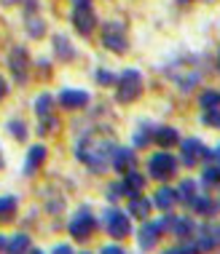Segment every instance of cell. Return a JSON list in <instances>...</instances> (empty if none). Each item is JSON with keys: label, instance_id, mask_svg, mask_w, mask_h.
I'll return each instance as SVG.
<instances>
[{"label": "cell", "instance_id": "1", "mask_svg": "<svg viewBox=\"0 0 220 254\" xmlns=\"http://www.w3.org/2000/svg\"><path fill=\"white\" fill-rule=\"evenodd\" d=\"M73 24L81 35H89L94 27V13L89 11V5H75V13H73Z\"/></svg>", "mask_w": 220, "mask_h": 254}, {"label": "cell", "instance_id": "2", "mask_svg": "<svg viewBox=\"0 0 220 254\" xmlns=\"http://www.w3.org/2000/svg\"><path fill=\"white\" fill-rule=\"evenodd\" d=\"M140 86H142V78L137 75L134 70H126L121 75V88H126V91H121V99H132L137 91H140Z\"/></svg>", "mask_w": 220, "mask_h": 254}, {"label": "cell", "instance_id": "3", "mask_svg": "<svg viewBox=\"0 0 220 254\" xmlns=\"http://www.w3.org/2000/svg\"><path fill=\"white\" fill-rule=\"evenodd\" d=\"M105 43L113 51H123V49H126V40H123V35H121V24L113 22V24L105 27Z\"/></svg>", "mask_w": 220, "mask_h": 254}, {"label": "cell", "instance_id": "4", "mask_svg": "<svg viewBox=\"0 0 220 254\" xmlns=\"http://www.w3.org/2000/svg\"><path fill=\"white\" fill-rule=\"evenodd\" d=\"M150 171H153L156 177H169L172 171H175V161H172V155H156L153 163H150Z\"/></svg>", "mask_w": 220, "mask_h": 254}, {"label": "cell", "instance_id": "5", "mask_svg": "<svg viewBox=\"0 0 220 254\" xmlns=\"http://www.w3.org/2000/svg\"><path fill=\"white\" fill-rule=\"evenodd\" d=\"M11 67L16 70L19 80H24V70H27V54H24V49H13L11 51Z\"/></svg>", "mask_w": 220, "mask_h": 254}, {"label": "cell", "instance_id": "6", "mask_svg": "<svg viewBox=\"0 0 220 254\" xmlns=\"http://www.w3.org/2000/svg\"><path fill=\"white\" fill-rule=\"evenodd\" d=\"M110 219V233H113V236H123V233L129 230V225H126V219H123L121 214H108Z\"/></svg>", "mask_w": 220, "mask_h": 254}, {"label": "cell", "instance_id": "7", "mask_svg": "<svg viewBox=\"0 0 220 254\" xmlns=\"http://www.w3.org/2000/svg\"><path fill=\"white\" fill-rule=\"evenodd\" d=\"M132 211H134V214H142V217H145L148 203H145V201H134V203H132Z\"/></svg>", "mask_w": 220, "mask_h": 254}, {"label": "cell", "instance_id": "8", "mask_svg": "<svg viewBox=\"0 0 220 254\" xmlns=\"http://www.w3.org/2000/svg\"><path fill=\"white\" fill-rule=\"evenodd\" d=\"M202 102H204V105H218V102H220V97H218V94H204V97H202Z\"/></svg>", "mask_w": 220, "mask_h": 254}, {"label": "cell", "instance_id": "9", "mask_svg": "<svg viewBox=\"0 0 220 254\" xmlns=\"http://www.w3.org/2000/svg\"><path fill=\"white\" fill-rule=\"evenodd\" d=\"M169 195H172L169 190H161V193H159V203H161V206H169V201H172Z\"/></svg>", "mask_w": 220, "mask_h": 254}, {"label": "cell", "instance_id": "10", "mask_svg": "<svg viewBox=\"0 0 220 254\" xmlns=\"http://www.w3.org/2000/svg\"><path fill=\"white\" fill-rule=\"evenodd\" d=\"M75 5H89V0H75Z\"/></svg>", "mask_w": 220, "mask_h": 254}, {"label": "cell", "instance_id": "11", "mask_svg": "<svg viewBox=\"0 0 220 254\" xmlns=\"http://www.w3.org/2000/svg\"><path fill=\"white\" fill-rule=\"evenodd\" d=\"M105 254H121L118 249H105Z\"/></svg>", "mask_w": 220, "mask_h": 254}, {"label": "cell", "instance_id": "12", "mask_svg": "<svg viewBox=\"0 0 220 254\" xmlns=\"http://www.w3.org/2000/svg\"><path fill=\"white\" fill-rule=\"evenodd\" d=\"M0 94H3V80H0Z\"/></svg>", "mask_w": 220, "mask_h": 254}]
</instances>
